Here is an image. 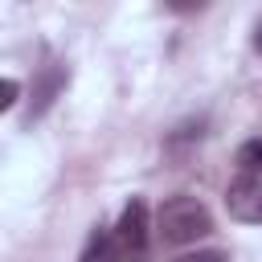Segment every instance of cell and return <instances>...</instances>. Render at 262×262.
I'll return each mask as SVG.
<instances>
[{"label":"cell","instance_id":"4","mask_svg":"<svg viewBox=\"0 0 262 262\" xmlns=\"http://www.w3.org/2000/svg\"><path fill=\"white\" fill-rule=\"evenodd\" d=\"M66 82H70V70L61 66V61H49V66H41V74H37V82H33V102H29V123H37L49 106H53V98L66 90Z\"/></svg>","mask_w":262,"mask_h":262},{"label":"cell","instance_id":"8","mask_svg":"<svg viewBox=\"0 0 262 262\" xmlns=\"http://www.w3.org/2000/svg\"><path fill=\"white\" fill-rule=\"evenodd\" d=\"M16 94H20V82H16V78H4V98H0V111H8V106L16 102Z\"/></svg>","mask_w":262,"mask_h":262},{"label":"cell","instance_id":"9","mask_svg":"<svg viewBox=\"0 0 262 262\" xmlns=\"http://www.w3.org/2000/svg\"><path fill=\"white\" fill-rule=\"evenodd\" d=\"M254 49H258V53H262V20H258V25H254Z\"/></svg>","mask_w":262,"mask_h":262},{"label":"cell","instance_id":"5","mask_svg":"<svg viewBox=\"0 0 262 262\" xmlns=\"http://www.w3.org/2000/svg\"><path fill=\"white\" fill-rule=\"evenodd\" d=\"M119 254H123V246H119V237H115V229H94L90 233V242H86V250H82V258L78 262H119Z\"/></svg>","mask_w":262,"mask_h":262},{"label":"cell","instance_id":"3","mask_svg":"<svg viewBox=\"0 0 262 262\" xmlns=\"http://www.w3.org/2000/svg\"><path fill=\"white\" fill-rule=\"evenodd\" d=\"M225 205H229V217H237V221H262V180L242 172L225 188Z\"/></svg>","mask_w":262,"mask_h":262},{"label":"cell","instance_id":"2","mask_svg":"<svg viewBox=\"0 0 262 262\" xmlns=\"http://www.w3.org/2000/svg\"><path fill=\"white\" fill-rule=\"evenodd\" d=\"M115 237L127 254H143L147 242H151V213H147V201L143 196H131L115 221Z\"/></svg>","mask_w":262,"mask_h":262},{"label":"cell","instance_id":"1","mask_svg":"<svg viewBox=\"0 0 262 262\" xmlns=\"http://www.w3.org/2000/svg\"><path fill=\"white\" fill-rule=\"evenodd\" d=\"M156 233L164 237V246H192V242L213 233V213H209L205 201H196L188 192H176V196H168L160 205Z\"/></svg>","mask_w":262,"mask_h":262},{"label":"cell","instance_id":"6","mask_svg":"<svg viewBox=\"0 0 262 262\" xmlns=\"http://www.w3.org/2000/svg\"><path fill=\"white\" fill-rule=\"evenodd\" d=\"M233 160H237V168H242V172L258 176V172H262V135H258V139H246V143L237 147V156H233Z\"/></svg>","mask_w":262,"mask_h":262},{"label":"cell","instance_id":"7","mask_svg":"<svg viewBox=\"0 0 262 262\" xmlns=\"http://www.w3.org/2000/svg\"><path fill=\"white\" fill-rule=\"evenodd\" d=\"M176 262H229L221 250H196V254H180Z\"/></svg>","mask_w":262,"mask_h":262}]
</instances>
